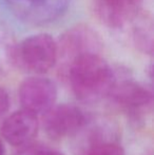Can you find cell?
<instances>
[{
	"label": "cell",
	"mask_w": 154,
	"mask_h": 155,
	"mask_svg": "<svg viewBox=\"0 0 154 155\" xmlns=\"http://www.w3.org/2000/svg\"><path fill=\"white\" fill-rule=\"evenodd\" d=\"M70 84L76 97L84 102H94L110 95L115 84L114 73L99 54H84L70 64Z\"/></svg>",
	"instance_id": "obj_1"
},
{
	"label": "cell",
	"mask_w": 154,
	"mask_h": 155,
	"mask_svg": "<svg viewBox=\"0 0 154 155\" xmlns=\"http://www.w3.org/2000/svg\"><path fill=\"white\" fill-rule=\"evenodd\" d=\"M14 58L17 64L25 71L45 73L57 61V42L48 34L33 35L17 47Z\"/></svg>",
	"instance_id": "obj_2"
},
{
	"label": "cell",
	"mask_w": 154,
	"mask_h": 155,
	"mask_svg": "<svg viewBox=\"0 0 154 155\" xmlns=\"http://www.w3.org/2000/svg\"><path fill=\"white\" fill-rule=\"evenodd\" d=\"M44 115L43 127L47 134L53 139H62L77 134L88 121L84 111L74 104L54 106Z\"/></svg>",
	"instance_id": "obj_3"
},
{
	"label": "cell",
	"mask_w": 154,
	"mask_h": 155,
	"mask_svg": "<svg viewBox=\"0 0 154 155\" xmlns=\"http://www.w3.org/2000/svg\"><path fill=\"white\" fill-rule=\"evenodd\" d=\"M57 99V88L51 79L33 76L22 81L19 88V100L23 110L35 115L45 114Z\"/></svg>",
	"instance_id": "obj_4"
},
{
	"label": "cell",
	"mask_w": 154,
	"mask_h": 155,
	"mask_svg": "<svg viewBox=\"0 0 154 155\" xmlns=\"http://www.w3.org/2000/svg\"><path fill=\"white\" fill-rule=\"evenodd\" d=\"M100 38L91 28L77 25L66 32L57 42L58 55L70 57L71 62L84 54L96 53L100 48Z\"/></svg>",
	"instance_id": "obj_5"
},
{
	"label": "cell",
	"mask_w": 154,
	"mask_h": 155,
	"mask_svg": "<svg viewBox=\"0 0 154 155\" xmlns=\"http://www.w3.org/2000/svg\"><path fill=\"white\" fill-rule=\"evenodd\" d=\"M113 100L131 116H137L152 104V93L138 82L126 80L114 84L110 93Z\"/></svg>",
	"instance_id": "obj_6"
},
{
	"label": "cell",
	"mask_w": 154,
	"mask_h": 155,
	"mask_svg": "<svg viewBox=\"0 0 154 155\" xmlns=\"http://www.w3.org/2000/svg\"><path fill=\"white\" fill-rule=\"evenodd\" d=\"M37 131V115L23 109L11 114L1 126L2 137L15 147L28 145L36 136Z\"/></svg>",
	"instance_id": "obj_7"
},
{
	"label": "cell",
	"mask_w": 154,
	"mask_h": 155,
	"mask_svg": "<svg viewBox=\"0 0 154 155\" xmlns=\"http://www.w3.org/2000/svg\"><path fill=\"white\" fill-rule=\"evenodd\" d=\"M97 18L110 28H120L132 21L138 12L137 0H93Z\"/></svg>",
	"instance_id": "obj_8"
},
{
	"label": "cell",
	"mask_w": 154,
	"mask_h": 155,
	"mask_svg": "<svg viewBox=\"0 0 154 155\" xmlns=\"http://www.w3.org/2000/svg\"><path fill=\"white\" fill-rule=\"evenodd\" d=\"M17 14L33 22L54 19L62 13L67 0H8Z\"/></svg>",
	"instance_id": "obj_9"
},
{
	"label": "cell",
	"mask_w": 154,
	"mask_h": 155,
	"mask_svg": "<svg viewBox=\"0 0 154 155\" xmlns=\"http://www.w3.org/2000/svg\"><path fill=\"white\" fill-rule=\"evenodd\" d=\"M86 155H125V151L113 141H97L91 145Z\"/></svg>",
	"instance_id": "obj_10"
},
{
	"label": "cell",
	"mask_w": 154,
	"mask_h": 155,
	"mask_svg": "<svg viewBox=\"0 0 154 155\" xmlns=\"http://www.w3.org/2000/svg\"><path fill=\"white\" fill-rule=\"evenodd\" d=\"M134 40L136 45L146 53L152 52V27L138 25L134 32Z\"/></svg>",
	"instance_id": "obj_11"
},
{
	"label": "cell",
	"mask_w": 154,
	"mask_h": 155,
	"mask_svg": "<svg viewBox=\"0 0 154 155\" xmlns=\"http://www.w3.org/2000/svg\"><path fill=\"white\" fill-rule=\"evenodd\" d=\"M10 108V97L4 89L0 88V118L8 112Z\"/></svg>",
	"instance_id": "obj_12"
},
{
	"label": "cell",
	"mask_w": 154,
	"mask_h": 155,
	"mask_svg": "<svg viewBox=\"0 0 154 155\" xmlns=\"http://www.w3.org/2000/svg\"><path fill=\"white\" fill-rule=\"evenodd\" d=\"M33 155H64L61 152L55 151V150H49V149H41L36 151Z\"/></svg>",
	"instance_id": "obj_13"
},
{
	"label": "cell",
	"mask_w": 154,
	"mask_h": 155,
	"mask_svg": "<svg viewBox=\"0 0 154 155\" xmlns=\"http://www.w3.org/2000/svg\"><path fill=\"white\" fill-rule=\"evenodd\" d=\"M0 155H5V149L1 140H0Z\"/></svg>",
	"instance_id": "obj_14"
}]
</instances>
